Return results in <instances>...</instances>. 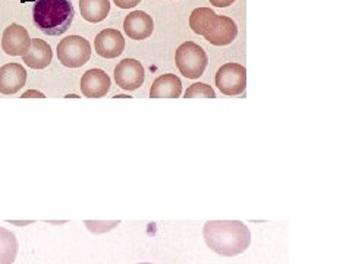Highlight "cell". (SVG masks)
<instances>
[{"instance_id": "obj_8", "label": "cell", "mask_w": 352, "mask_h": 264, "mask_svg": "<svg viewBox=\"0 0 352 264\" xmlns=\"http://www.w3.org/2000/svg\"><path fill=\"white\" fill-rule=\"evenodd\" d=\"M94 49L98 56L104 59H115L122 55L125 49V38L117 29L106 28L95 35Z\"/></svg>"}, {"instance_id": "obj_10", "label": "cell", "mask_w": 352, "mask_h": 264, "mask_svg": "<svg viewBox=\"0 0 352 264\" xmlns=\"http://www.w3.org/2000/svg\"><path fill=\"white\" fill-rule=\"evenodd\" d=\"M112 86L109 75L103 69H88L81 78V91L86 97H104Z\"/></svg>"}, {"instance_id": "obj_15", "label": "cell", "mask_w": 352, "mask_h": 264, "mask_svg": "<svg viewBox=\"0 0 352 264\" xmlns=\"http://www.w3.org/2000/svg\"><path fill=\"white\" fill-rule=\"evenodd\" d=\"M217 16L219 15L210 7H197L189 15V27L195 34L205 37L216 27Z\"/></svg>"}, {"instance_id": "obj_5", "label": "cell", "mask_w": 352, "mask_h": 264, "mask_svg": "<svg viewBox=\"0 0 352 264\" xmlns=\"http://www.w3.org/2000/svg\"><path fill=\"white\" fill-rule=\"evenodd\" d=\"M216 86L225 95H239L247 88V69L239 63H226L216 74Z\"/></svg>"}, {"instance_id": "obj_11", "label": "cell", "mask_w": 352, "mask_h": 264, "mask_svg": "<svg viewBox=\"0 0 352 264\" xmlns=\"http://www.w3.org/2000/svg\"><path fill=\"white\" fill-rule=\"evenodd\" d=\"M27 83V71L19 63H6L0 68V92L10 95Z\"/></svg>"}, {"instance_id": "obj_6", "label": "cell", "mask_w": 352, "mask_h": 264, "mask_svg": "<svg viewBox=\"0 0 352 264\" xmlns=\"http://www.w3.org/2000/svg\"><path fill=\"white\" fill-rule=\"evenodd\" d=\"M144 68L137 59H123L115 68V81L125 91H134L144 83Z\"/></svg>"}, {"instance_id": "obj_22", "label": "cell", "mask_w": 352, "mask_h": 264, "mask_svg": "<svg viewBox=\"0 0 352 264\" xmlns=\"http://www.w3.org/2000/svg\"><path fill=\"white\" fill-rule=\"evenodd\" d=\"M138 264H153V263H138Z\"/></svg>"}, {"instance_id": "obj_16", "label": "cell", "mask_w": 352, "mask_h": 264, "mask_svg": "<svg viewBox=\"0 0 352 264\" xmlns=\"http://www.w3.org/2000/svg\"><path fill=\"white\" fill-rule=\"evenodd\" d=\"M80 10L86 21L97 24L107 18L110 12V1L109 0H80Z\"/></svg>"}, {"instance_id": "obj_3", "label": "cell", "mask_w": 352, "mask_h": 264, "mask_svg": "<svg viewBox=\"0 0 352 264\" xmlns=\"http://www.w3.org/2000/svg\"><path fill=\"white\" fill-rule=\"evenodd\" d=\"M175 63L183 77L197 80L204 74L208 58L201 46L194 41H185L176 49Z\"/></svg>"}, {"instance_id": "obj_7", "label": "cell", "mask_w": 352, "mask_h": 264, "mask_svg": "<svg viewBox=\"0 0 352 264\" xmlns=\"http://www.w3.org/2000/svg\"><path fill=\"white\" fill-rule=\"evenodd\" d=\"M31 38L25 27L19 24H10L6 27L1 35V49L9 56H24L29 49Z\"/></svg>"}, {"instance_id": "obj_17", "label": "cell", "mask_w": 352, "mask_h": 264, "mask_svg": "<svg viewBox=\"0 0 352 264\" xmlns=\"http://www.w3.org/2000/svg\"><path fill=\"white\" fill-rule=\"evenodd\" d=\"M19 245L15 234L0 226V264H12L16 259Z\"/></svg>"}, {"instance_id": "obj_18", "label": "cell", "mask_w": 352, "mask_h": 264, "mask_svg": "<svg viewBox=\"0 0 352 264\" xmlns=\"http://www.w3.org/2000/svg\"><path fill=\"white\" fill-rule=\"evenodd\" d=\"M185 97L186 98H194V97H205V98H214L216 97V92L214 89L207 86V84H203V83H195L192 84L191 87H188V89L185 91Z\"/></svg>"}, {"instance_id": "obj_4", "label": "cell", "mask_w": 352, "mask_h": 264, "mask_svg": "<svg viewBox=\"0 0 352 264\" xmlns=\"http://www.w3.org/2000/svg\"><path fill=\"white\" fill-rule=\"evenodd\" d=\"M91 58V46L81 35H69L58 44V59L66 68H81Z\"/></svg>"}, {"instance_id": "obj_14", "label": "cell", "mask_w": 352, "mask_h": 264, "mask_svg": "<svg viewBox=\"0 0 352 264\" xmlns=\"http://www.w3.org/2000/svg\"><path fill=\"white\" fill-rule=\"evenodd\" d=\"M182 94V83L174 74H163L157 77L150 89L153 98H176Z\"/></svg>"}, {"instance_id": "obj_9", "label": "cell", "mask_w": 352, "mask_h": 264, "mask_svg": "<svg viewBox=\"0 0 352 264\" xmlns=\"http://www.w3.org/2000/svg\"><path fill=\"white\" fill-rule=\"evenodd\" d=\"M123 29L132 40H146L153 34L154 22L153 18L144 10H134L126 15L123 21Z\"/></svg>"}, {"instance_id": "obj_1", "label": "cell", "mask_w": 352, "mask_h": 264, "mask_svg": "<svg viewBox=\"0 0 352 264\" xmlns=\"http://www.w3.org/2000/svg\"><path fill=\"white\" fill-rule=\"evenodd\" d=\"M207 247L222 257H235L251 244L250 228L239 220H208L203 228Z\"/></svg>"}, {"instance_id": "obj_2", "label": "cell", "mask_w": 352, "mask_h": 264, "mask_svg": "<svg viewBox=\"0 0 352 264\" xmlns=\"http://www.w3.org/2000/svg\"><path fill=\"white\" fill-rule=\"evenodd\" d=\"M75 9L71 0H35L32 19L35 27L47 35L66 32L74 21Z\"/></svg>"}, {"instance_id": "obj_13", "label": "cell", "mask_w": 352, "mask_h": 264, "mask_svg": "<svg viewBox=\"0 0 352 264\" xmlns=\"http://www.w3.org/2000/svg\"><path fill=\"white\" fill-rule=\"evenodd\" d=\"M238 35V27L234 19L229 16H217V24L210 34L205 35V40L213 46H228Z\"/></svg>"}, {"instance_id": "obj_12", "label": "cell", "mask_w": 352, "mask_h": 264, "mask_svg": "<svg viewBox=\"0 0 352 264\" xmlns=\"http://www.w3.org/2000/svg\"><path fill=\"white\" fill-rule=\"evenodd\" d=\"M53 52L50 44L41 38H31L29 49L22 56V60L27 66L32 69H44L52 63Z\"/></svg>"}, {"instance_id": "obj_21", "label": "cell", "mask_w": 352, "mask_h": 264, "mask_svg": "<svg viewBox=\"0 0 352 264\" xmlns=\"http://www.w3.org/2000/svg\"><path fill=\"white\" fill-rule=\"evenodd\" d=\"M31 95H34V97H44V94L43 92H40V91H34V89H29V91H27V92H24V95L22 97H31Z\"/></svg>"}, {"instance_id": "obj_20", "label": "cell", "mask_w": 352, "mask_h": 264, "mask_svg": "<svg viewBox=\"0 0 352 264\" xmlns=\"http://www.w3.org/2000/svg\"><path fill=\"white\" fill-rule=\"evenodd\" d=\"M210 3L216 7H228L235 3V0H210Z\"/></svg>"}, {"instance_id": "obj_19", "label": "cell", "mask_w": 352, "mask_h": 264, "mask_svg": "<svg viewBox=\"0 0 352 264\" xmlns=\"http://www.w3.org/2000/svg\"><path fill=\"white\" fill-rule=\"evenodd\" d=\"M115 4L120 9H131L141 3V0H113Z\"/></svg>"}]
</instances>
